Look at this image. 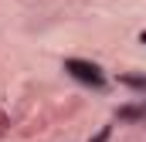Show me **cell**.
Here are the masks:
<instances>
[{
	"instance_id": "6da1fadb",
	"label": "cell",
	"mask_w": 146,
	"mask_h": 142,
	"mask_svg": "<svg viewBox=\"0 0 146 142\" xmlns=\"http://www.w3.org/2000/svg\"><path fill=\"white\" fill-rule=\"evenodd\" d=\"M65 71L72 74L75 81H82V85H92V88H102V85H106V74H102V68H99L95 61L68 58V61H65Z\"/></svg>"
},
{
	"instance_id": "7a4b0ae2",
	"label": "cell",
	"mask_w": 146,
	"mask_h": 142,
	"mask_svg": "<svg viewBox=\"0 0 146 142\" xmlns=\"http://www.w3.org/2000/svg\"><path fill=\"white\" fill-rule=\"evenodd\" d=\"M119 118H122V122H136V118H146V102H143V105H122V108H119Z\"/></svg>"
},
{
	"instance_id": "3957f363",
	"label": "cell",
	"mask_w": 146,
	"mask_h": 142,
	"mask_svg": "<svg viewBox=\"0 0 146 142\" xmlns=\"http://www.w3.org/2000/svg\"><path fill=\"white\" fill-rule=\"evenodd\" d=\"M119 81L129 85V88H136V91H146V78L143 74H119Z\"/></svg>"
},
{
	"instance_id": "277c9868",
	"label": "cell",
	"mask_w": 146,
	"mask_h": 142,
	"mask_svg": "<svg viewBox=\"0 0 146 142\" xmlns=\"http://www.w3.org/2000/svg\"><path fill=\"white\" fill-rule=\"evenodd\" d=\"M109 132H112V129H102V132H99V135H95L92 142H106V139H109Z\"/></svg>"
},
{
	"instance_id": "5b68a950",
	"label": "cell",
	"mask_w": 146,
	"mask_h": 142,
	"mask_svg": "<svg viewBox=\"0 0 146 142\" xmlns=\"http://www.w3.org/2000/svg\"><path fill=\"white\" fill-rule=\"evenodd\" d=\"M139 41H143V44H146V31H139Z\"/></svg>"
}]
</instances>
